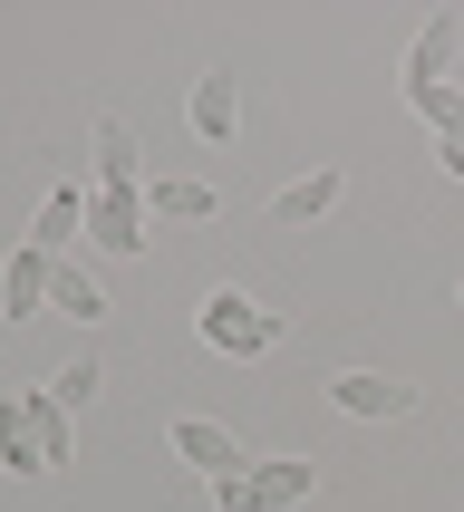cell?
<instances>
[{
    "mask_svg": "<svg viewBox=\"0 0 464 512\" xmlns=\"http://www.w3.org/2000/svg\"><path fill=\"white\" fill-rule=\"evenodd\" d=\"M165 445H174L184 464H194L203 484H232V474L252 464L242 445H232V426H213V416H174V426H165Z\"/></svg>",
    "mask_w": 464,
    "mask_h": 512,
    "instance_id": "obj_5",
    "label": "cell"
},
{
    "mask_svg": "<svg viewBox=\"0 0 464 512\" xmlns=\"http://www.w3.org/2000/svg\"><path fill=\"white\" fill-rule=\"evenodd\" d=\"M97 387H107V377H97V358H68V368H58V377H49V397H58V406H68V416H78V406H87V397H97Z\"/></svg>",
    "mask_w": 464,
    "mask_h": 512,
    "instance_id": "obj_16",
    "label": "cell"
},
{
    "mask_svg": "<svg viewBox=\"0 0 464 512\" xmlns=\"http://www.w3.org/2000/svg\"><path fill=\"white\" fill-rule=\"evenodd\" d=\"M49 271H58V261L39 252V242H20L10 271H0V310H10V319H39V310H49Z\"/></svg>",
    "mask_w": 464,
    "mask_h": 512,
    "instance_id": "obj_7",
    "label": "cell"
},
{
    "mask_svg": "<svg viewBox=\"0 0 464 512\" xmlns=\"http://www.w3.org/2000/svg\"><path fill=\"white\" fill-rule=\"evenodd\" d=\"M184 116H194V136H203V145H232V126H242V97H232L223 68H213V78H194V107H184Z\"/></svg>",
    "mask_w": 464,
    "mask_h": 512,
    "instance_id": "obj_11",
    "label": "cell"
},
{
    "mask_svg": "<svg viewBox=\"0 0 464 512\" xmlns=\"http://www.w3.org/2000/svg\"><path fill=\"white\" fill-rule=\"evenodd\" d=\"M339 203V174L319 165V174H300V184H281V203H271V223H319Z\"/></svg>",
    "mask_w": 464,
    "mask_h": 512,
    "instance_id": "obj_12",
    "label": "cell"
},
{
    "mask_svg": "<svg viewBox=\"0 0 464 512\" xmlns=\"http://www.w3.org/2000/svg\"><path fill=\"white\" fill-rule=\"evenodd\" d=\"M68 464V406L49 387H10L0 397V474H58Z\"/></svg>",
    "mask_w": 464,
    "mask_h": 512,
    "instance_id": "obj_1",
    "label": "cell"
},
{
    "mask_svg": "<svg viewBox=\"0 0 464 512\" xmlns=\"http://www.w3.org/2000/svg\"><path fill=\"white\" fill-rule=\"evenodd\" d=\"M406 97H416V116H426L445 145H464V87L455 78H445V87H406Z\"/></svg>",
    "mask_w": 464,
    "mask_h": 512,
    "instance_id": "obj_15",
    "label": "cell"
},
{
    "mask_svg": "<svg viewBox=\"0 0 464 512\" xmlns=\"http://www.w3.org/2000/svg\"><path fill=\"white\" fill-rule=\"evenodd\" d=\"M319 493V464L310 455H271V464H242L232 484H213V503L223 512H290Z\"/></svg>",
    "mask_w": 464,
    "mask_h": 512,
    "instance_id": "obj_3",
    "label": "cell"
},
{
    "mask_svg": "<svg viewBox=\"0 0 464 512\" xmlns=\"http://www.w3.org/2000/svg\"><path fill=\"white\" fill-rule=\"evenodd\" d=\"M97 184H145L136 136H126V116H97Z\"/></svg>",
    "mask_w": 464,
    "mask_h": 512,
    "instance_id": "obj_13",
    "label": "cell"
},
{
    "mask_svg": "<svg viewBox=\"0 0 464 512\" xmlns=\"http://www.w3.org/2000/svg\"><path fill=\"white\" fill-rule=\"evenodd\" d=\"M87 232V184H49V203H39V232H29V242H39V252H68V242H78Z\"/></svg>",
    "mask_w": 464,
    "mask_h": 512,
    "instance_id": "obj_10",
    "label": "cell"
},
{
    "mask_svg": "<svg viewBox=\"0 0 464 512\" xmlns=\"http://www.w3.org/2000/svg\"><path fill=\"white\" fill-rule=\"evenodd\" d=\"M455 39H464V20H455V10H435V20L416 29V49H406V87H445V68H455Z\"/></svg>",
    "mask_w": 464,
    "mask_h": 512,
    "instance_id": "obj_9",
    "label": "cell"
},
{
    "mask_svg": "<svg viewBox=\"0 0 464 512\" xmlns=\"http://www.w3.org/2000/svg\"><path fill=\"white\" fill-rule=\"evenodd\" d=\"M435 165H445V174H455V184H464V145H435Z\"/></svg>",
    "mask_w": 464,
    "mask_h": 512,
    "instance_id": "obj_17",
    "label": "cell"
},
{
    "mask_svg": "<svg viewBox=\"0 0 464 512\" xmlns=\"http://www.w3.org/2000/svg\"><path fill=\"white\" fill-rule=\"evenodd\" d=\"M145 213H165V223H213L223 194H213L203 174H155V184H145Z\"/></svg>",
    "mask_w": 464,
    "mask_h": 512,
    "instance_id": "obj_8",
    "label": "cell"
},
{
    "mask_svg": "<svg viewBox=\"0 0 464 512\" xmlns=\"http://www.w3.org/2000/svg\"><path fill=\"white\" fill-rule=\"evenodd\" d=\"M87 242L97 252H145V184H87Z\"/></svg>",
    "mask_w": 464,
    "mask_h": 512,
    "instance_id": "obj_4",
    "label": "cell"
},
{
    "mask_svg": "<svg viewBox=\"0 0 464 512\" xmlns=\"http://www.w3.org/2000/svg\"><path fill=\"white\" fill-rule=\"evenodd\" d=\"M49 310H68V319H107V290L87 281L78 261H58V271H49Z\"/></svg>",
    "mask_w": 464,
    "mask_h": 512,
    "instance_id": "obj_14",
    "label": "cell"
},
{
    "mask_svg": "<svg viewBox=\"0 0 464 512\" xmlns=\"http://www.w3.org/2000/svg\"><path fill=\"white\" fill-rule=\"evenodd\" d=\"M194 329H203V348H223V358H271V348H281V319L261 310L252 290H203Z\"/></svg>",
    "mask_w": 464,
    "mask_h": 512,
    "instance_id": "obj_2",
    "label": "cell"
},
{
    "mask_svg": "<svg viewBox=\"0 0 464 512\" xmlns=\"http://www.w3.org/2000/svg\"><path fill=\"white\" fill-rule=\"evenodd\" d=\"M329 406H339V416H406V406H416V387H406V377H377V368H348V377H329Z\"/></svg>",
    "mask_w": 464,
    "mask_h": 512,
    "instance_id": "obj_6",
    "label": "cell"
}]
</instances>
